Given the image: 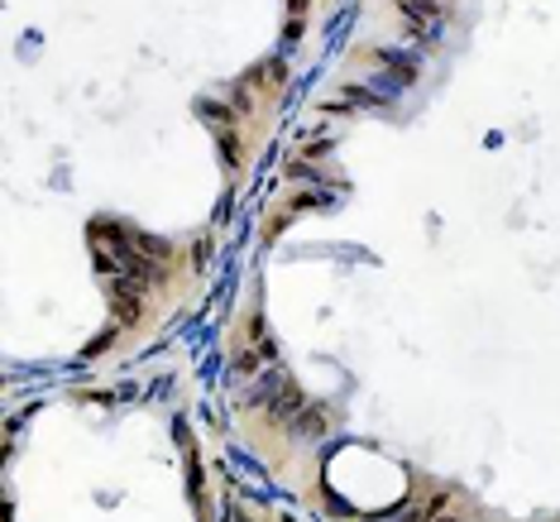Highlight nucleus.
Here are the masks:
<instances>
[{"label": "nucleus", "instance_id": "1", "mask_svg": "<svg viewBox=\"0 0 560 522\" xmlns=\"http://www.w3.org/2000/svg\"><path fill=\"white\" fill-rule=\"evenodd\" d=\"M278 417H283V427L292 431V437H302V441H316V437H326V413L316 403H302L298 393L278 407Z\"/></svg>", "mask_w": 560, "mask_h": 522}, {"label": "nucleus", "instance_id": "2", "mask_svg": "<svg viewBox=\"0 0 560 522\" xmlns=\"http://www.w3.org/2000/svg\"><path fill=\"white\" fill-rule=\"evenodd\" d=\"M402 20H407V34L422 44H436L445 34V15L436 0H402Z\"/></svg>", "mask_w": 560, "mask_h": 522}, {"label": "nucleus", "instance_id": "3", "mask_svg": "<svg viewBox=\"0 0 560 522\" xmlns=\"http://www.w3.org/2000/svg\"><path fill=\"white\" fill-rule=\"evenodd\" d=\"M378 62L388 68V78H393V86H407L422 72V58L417 54H402V48H378Z\"/></svg>", "mask_w": 560, "mask_h": 522}, {"label": "nucleus", "instance_id": "4", "mask_svg": "<svg viewBox=\"0 0 560 522\" xmlns=\"http://www.w3.org/2000/svg\"><path fill=\"white\" fill-rule=\"evenodd\" d=\"M431 522H460V518H431Z\"/></svg>", "mask_w": 560, "mask_h": 522}]
</instances>
